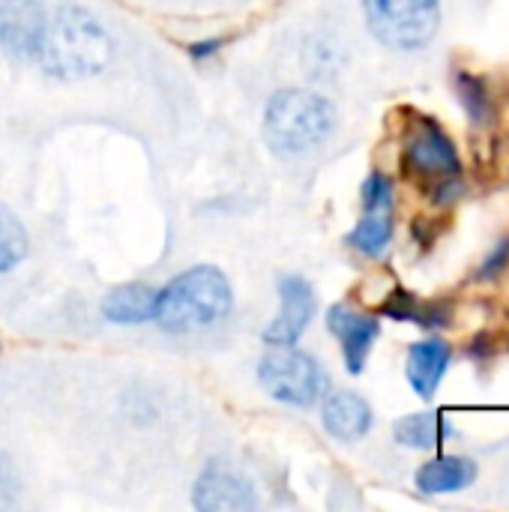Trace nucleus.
<instances>
[{"label": "nucleus", "mask_w": 509, "mask_h": 512, "mask_svg": "<svg viewBox=\"0 0 509 512\" xmlns=\"http://www.w3.org/2000/svg\"><path fill=\"white\" fill-rule=\"evenodd\" d=\"M48 9L39 0H3L0 3V45L15 60H36Z\"/></svg>", "instance_id": "nucleus-9"}, {"label": "nucleus", "mask_w": 509, "mask_h": 512, "mask_svg": "<svg viewBox=\"0 0 509 512\" xmlns=\"http://www.w3.org/2000/svg\"><path fill=\"white\" fill-rule=\"evenodd\" d=\"M279 300H282V309L270 321V327L264 330V342L273 348L297 345L300 336L306 333L309 321L315 318V309H318L315 288L303 276H282L279 279Z\"/></svg>", "instance_id": "nucleus-7"}, {"label": "nucleus", "mask_w": 509, "mask_h": 512, "mask_svg": "<svg viewBox=\"0 0 509 512\" xmlns=\"http://www.w3.org/2000/svg\"><path fill=\"white\" fill-rule=\"evenodd\" d=\"M363 207L366 210H393V180L384 174H369L363 183Z\"/></svg>", "instance_id": "nucleus-19"}, {"label": "nucleus", "mask_w": 509, "mask_h": 512, "mask_svg": "<svg viewBox=\"0 0 509 512\" xmlns=\"http://www.w3.org/2000/svg\"><path fill=\"white\" fill-rule=\"evenodd\" d=\"M192 504L201 512H246L258 507L252 483L225 462H210L192 492Z\"/></svg>", "instance_id": "nucleus-6"}, {"label": "nucleus", "mask_w": 509, "mask_h": 512, "mask_svg": "<svg viewBox=\"0 0 509 512\" xmlns=\"http://www.w3.org/2000/svg\"><path fill=\"white\" fill-rule=\"evenodd\" d=\"M324 429L336 438V441H360L369 429H372V408L363 396L351 393V390H339L330 393L321 411Z\"/></svg>", "instance_id": "nucleus-11"}, {"label": "nucleus", "mask_w": 509, "mask_h": 512, "mask_svg": "<svg viewBox=\"0 0 509 512\" xmlns=\"http://www.w3.org/2000/svg\"><path fill=\"white\" fill-rule=\"evenodd\" d=\"M393 240V210H366L348 243L363 255H381Z\"/></svg>", "instance_id": "nucleus-16"}, {"label": "nucleus", "mask_w": 509, "mask_h": 512, "mask_svg": "<svg viewBox=\"0 0 509 512\" xmlns=\"http://www.w3.org/2000/svg\"><path fill=\"white\" fill-rule=\"evenodd\" d=\"M450 423L441 414H408L393 426V435L402 447H414V450H432L441 447L444 438L450 435Z\"/></svg>", "instance_id": "nucleus-15"}, {"label": "nucleus", "mask_w": 509, "mask_h": 512, "mask_svg": "<svg viewBox=\"0 0 509 512\" xmlns=\"http://www.w3.org/2000/svg\"><path fill=\"white\" fill-rule=\"evenodd\" d=\"M18 489H21V483H18V474H15V468H12V462H9V459L0 453V510L15 504V498H18Z\"/></svg>", "instance_id": "nucleus-21"}, {"label": "nucleus", "mask_w": 509, "mask_h": 512, "mask_svg": "<svg viewBox=\"0 0 509 512\" xmlns=\"http://www.w3.org/2000/svg\"><path fill=\"white\" fill-rule=\"evenodd\" d=\"M336 126L330 99L315 90H279L264 111V141L279 156H300L321 147Z\"/></svg>", "instance_id": "nucleus-3"}, {"label": "nucleus", "mask_w": 509, "mask_h": 512, "mask_svg": "<svg viewBox=\"0 0 509 512\" xmlns=\"http://www.w3.org/2000/svg\"><path fill=\"white\" fill-rule=\"evenodd\" d=\"M363 12L372 36L393 51L426 48L441 27L438 0H366Z\"/></svg>", "instance_id": "nucleus-4"}, {"label": "nucleus", "mask_w": 509, "mask_h": 512, "mask_svg": "<svg viewBox=\"0 0 509 512\" xmlns=\"http://www.w3.org/2000/svg\"><path fill=\"white\" fill-rule=\"evenodd\" d=\"M156 297H159V291L150 288V285H141V282L120 285L105 297L102 315L111 324H129V327L147 324V321L156 318Z\"/></svg>", "instance_id": "nucleus-14"}, {"label": "nucleus", "mask_w": 509, "mask_h": 512, "mask_svg": "<svg viewBox=\"0 0 509 512\" xmlns=\"http://www.w3.org/2000/svg\"><path fill=\"white\" fill-rule=\"evenodd\" d=\"M111 60V36L81 6H57L48 12L36 63L57 81H84L99 75Z\"/></svg>", "instance_id": "nucleus-1"}, {"label": "nucleus", "mask_w": 509, "mask_h": 512, "mask_svg": "<svg viewBox=\"0 0 509 512\" xmlns=\"http://www.w3.org/2000/svg\"><path fill=\"white\" fill-rule=\"evenodd\" d=\"M384 315H390L393 321H417L420 315V300L402 288H396L387 300H384Z\"/></svg>", "instance_id": "nucleus-20"}, {"label": "nucleus", "mask_w": 509, "mask_h": 512, "mask_svg": "<svg viewBox=\"0 0 509 512\" xmlns=\"http://www.w3.org/2000/svg\"><path fill=\"white\" fill-rule=\"evenodd\" d=\"M509 264V237L507 240H501L498 246H495V252L486 258V264L480 267V279H495V276H501L504 270H507Z\"/></svg>", "instance_id": "nucleus-22"}, {"label": "nucleus", "mask_w": 509, "mask_h": 512, "mask_svg": "<svg viewBox=\"0 0 509 512\" xmlns=\"http://www.w3.org/2000/svg\"><path fill=\"white\" fill-rule=\"evenodd\" d=\"M222 45H225L222 39H201V42H192V45H189V54H192L195 60H210V57L219 54Z\"/></svg>", "instance_id": "nucleus-23"}, {"label": "nucleus", "mask_w": 509, "mask_h": 512, "mask_svg": "<svg viewBox=\"0 0 509 512\" xmlns=\"http://www.w3.org/2000/svg\"><path fill=\"white\" fill-rule=\"evenodd\" d=\"M234 306L231 282L219 267L201 264L174 276L156 297V324L165 333H195L228 318Z\"/></svg>", "instance_id": "nucleus-2"}, {"label": "nucleus", "mask_w": 509, "mask_h": 512, "mask_svg": "<svg viewBox=\"0 0 509 512\" xmlns=\"http://www.w3.org/2000/svg\"><path fill=\"white\" fill-rule=\"evenodd\" d=\"M405 162L417 177L438 180V183L459 177V171H462L456 144L441 132V126H435L429 120H423L411 132V138L405 144Z\"/></svg>", "instance_id": "nucleus-8"}, {"label": "nucleus", "mask_w": 509, "mask_h": 512, "mask_svg": "<svg viewBox=\"0 0 509 512\" xmlns=\"http://www.w3.org/2000/svg\"><path fill=\"white\" fill-rule=\"evenodd\" d=\"M480 468L474 459H465V456H438V459H429L414 483L423 495H447V492H462L468 489L474 480H477Z\"/></svg>", "instance_id": "nucleus-13"}, {"label": "nucleus", "mask_w": 509, "mask_h": 512, "mask_svg": "<svg viewBox=\"0 0 509 512\" xmlns=\"http://www.w3.org/2000/svg\"><path fill=\"white\" fill-rule=\"evenodd\" d=\"M27 258V231L18 216L0 204V273H9Z\"/></svg>", "instance_id": "nucleus-17"}, {"label": "nucleus", "mask_w": 509, "mask_h": 512, "mask_svg": "<svg viewBox=\"0 0 509 512\" xmlns=\"http://www.w3.org/2000/svg\"><path fill=\"white\" fill-rule=\"evenodd\" d=\"M450 360H453V351L441 339H426V342L411 345L405 375H408L414 393L423 396V399H432L438 384L444 381V375L450 369Z\"/></svg>", "instance_id": "nucleus-12"}, {"label": "nucleus", "mask_w": 509, "mask_h": 512, "mask_svg": "<svg viewBox=\"0 0 509 512\" xmlns=\"http://www.w3.org/2000/svg\"><path fill=\"white\" fill-rule=\"evenodd\" d=\"M258 381L276 402H285L294 408L315 405L327 384L315 357L297 351L294 345L273 348L258 366Z\"/></svg>", "instance_id": "nucleus-5"}, {"label": "nucleus", "mask_w": 509, "mask_h": 512, "mask_svg": "<svg viewBox=\"0 0 509 512\" xmlns=\"http://www.w3.org/2000/svg\"><path fill=\"white\" fill-rule=\"evenodd\" d=\"M327 327H330V333L342 345V357H345L348 372L360 375L366 369L372 345H375V339L381 333V321L366 315V312H357V309H351L345 303H336L327 312Z\"/></svg>", "instance_id": "nucleus-10"}, {"label": "nucleus", "mask_w": 509, "mask_h": 512, "mask_svg": "<svg viewBox=\"0 0 509 512\" xmlns=\"http://www.w3.org/2000/svg\"><path fill=\"white\" fill-rule=\"evenodd\" d=\"M456 93L468 111V117L474 123H486L492 117V93H489V84L471 72H459L456 75Z\"/></svg>", "instance_id": "nucleus-18"}]
</instances>
